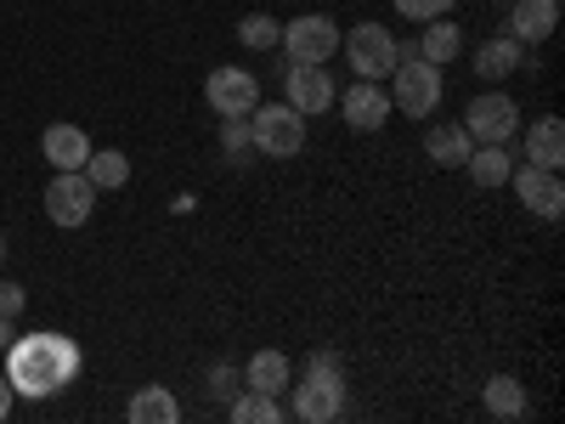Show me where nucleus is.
Instances as JSON below:
<instances>
[{
  "label": "nucleus",
  "instance_id": "obj_1",
  "mask_svg": "<svg viewBox=\"0 0 565 424\" xmlns=\"http://www.w3.org/2000/svg\"><path fill=\"white\" fill-rule=\"evenodd\" d=\"M79 368H85V357H79V346L68 340V335H52V328H40V335H18L12 346H7V380H12V391L18 396H29V402H52V396H63L74 380H79Z\"/></svg>",
  "mask_w": 565,
  "mask_h": 424
},
{
  "label": "nucleus",
  "instance_id": "obj_2",
  "mask_svg": "<svg viewBox=\"0 0 565 424\" xmlns=\"http://www.w3.org/2000/svg\"><path fill=\"white\" fill-rule=\"evenodd\" d=\"M396 97H391V108H402L407 119H430L436 108H441V91H447V80H441V68L436 63H424L418 57V45H396Z\"/></svg>",
  "mask_w": 565,
  "mask_h": 424
},
{
  "label": "nucleus",
  "instance_id": "obj_3",
  "mask_svg": "<svg viewBox=\"0 0 565 424\" xmlns=\"http://www.w3.org/2000/svg\"><path fill=\"white\" fill-rule=\"evenodd\" d=\"M249 136H255V153H266V159H300L306 153V114L289 103H260L249 114Z\"/></svg>",
  "mask_w": 565,
  "mask_h": 424
},
{
  "label": "nucleus",
  "instance_id": "obj_4",
  "mask_svg": "<svg viewBox=\"0 0 565 424\" xmlns=\"http://www.w3.org/2000/svg\"><path fill=\"white\" fill-rule=\"evenodd\" d=\"M277 45H282V57H289V63H334L340 57V23L328 18V12L289 18Z\"/></svg>",
  "mask_w": 565,
  "mask_h": 424
},
{
  "label": "nucleus",
  "instance_id": "obj_5",
  "mask_svg": "<svg viewBox=\"0 0 565 424\" xmlns=\"http://www.w3.org/2000/svg\"><path fill=\"white\" fill-rule=\"evenodd\" d=\"M340 52L351 57L356 80H391L396 74V34L385 23H356L351 34H340Z\"/></svg>",
  "mask_w": 565,
  "mask_h": 424
},
{
  "label": "nucleus",
  "instance_id": "obj_6",
  "mask_svg": "<svg viewBox=\"0 0 565 424\" xmlns=\"http://www.w3.org/2000/svg\"><path fill=\"white\" fill-rule=\"evenodd\" d=\"M97 187L85 181V170H57L52 181H45V221L52 226H85L90 215H97Z\"/></svg>",
  "mask_w": 565,
  "mask_h": 424
},
{
  "label": "nucleus",
  "instance_id": "obj_7",
  "mask_svg": "<svg viewBox=\"0 0 565 424\" xmlns=\"http://www.w3.org/2000/svg\"><path fill=\"white\" fill-rule=\"evenodd\" d=\"M334 97H340V85H334V74H328V63H289L282 68V103L300 108L306 119L328 114Z\"/></svg>",
  "mask_w": 565,
  "mask_h": 424
},
{
  "label": "nucleus",
  "instance_id": "obj_8",
  "mask_svg": "<svg viewBox=\"0 0 565 424\" xmlns=\"http://www.w3.org/2000/svg\"><path fill=\"white\" fill-rule=\"evenodd\" d=\"M458 125L476 141H514V130H521V103H514L509 91H481V97L463 108Z\"/></svg>",
  "mask_w": 565,
  "mask_h": 424
},
{
  "label": "nucleus",
  "instance_id": "obj_9",
  "mask_svg": "<svg viewBox=\"0 0 565 424\" xmlns=\"http://www.w3.org/2000/svg\"><path fill=\"white\" fill-rule=\"evenodd\" d=\"M509 187H514V199H521L537 221H559L565 215V187H559V170H543V165H514L509 170Z\"/></svg>",
  "mask_w": 565,
  "mask_h": 424
},
{
  "label": "nucleus",
  "instance_id": "obj_10",
  "mask_svg": "<svg viewBox=\"0 0 565 424\" xmlns=\"http://www.w3.org/2000/svg\"><path fill=\"white\" fill-rule=\"evenodd\" d=\"M204 103L215 108V119H232V114H255L260 108V80L249 68H215L204 80Z\"/></svg>",
  "mask_w": 565,
  "mask_h": 424
},
{
  "label": "nucleus",
  "instance_id": "obj_11",
  "mask_svg": "<svg viewBox=\"0 0 565 424\" xmlns=\"http://www.w3.org/2000/svg\"><path fill=\"white\" fill-rule=\"evenodd\" d=\"M345 413V380L340 373H306L295 385V418L300 424H334Z\"/></svg>",
  "mask_w": 565,
  "mask_h": 424
},
{
  "label": "nucleus",
  "instance_id": "obj_12",
  "mask_svg": "<svg viewBox=\"0 0 565 424\" xmlns=\"http://www.w3.org/2000/svg\"><path fill=\"white\" fill-rule=\"evenodd\" d=\"M334 108H340V119H345L351 130H362V136L385 130V119L396 114V108H391V91H385L380 80H356L345 97H334Z\"/></svg>",
  "mask_w": 565,
  "mask_h": 424
},
{
  "label": "nucleus",
  "instance_id": "obj_13",
  "mask_svg": "<svg viewBox=\"0 0 565 424\" xmlns=\"http://www.w3.org/2000/svg\"><path fill=\"white\" fill-rule=\"evenodd\" d=\"M559 29V0H509V23L503 34L521 45H543Z\"/></svg>",
  "mask_w": 565,
  "mask_h": 424
},
{
  "label": "nucleus",
  "instance_id": "obj_14",
  "mask_svg": "<svg viewBox=\"0 0 565 424\" xmlns=\"http://www.w3.org/2000/svg\"><path fill=\"white\" fill-rule=\"evenodd\" d=\"M40 153H45V165H52V170H85V159H90V136H85L79 125L57 119V125H45Z\"/></svg>",
  "mask_w": 565,
  "mask_h": 424
},
{
  "label": "nucleus",
  "instance_id": "obj_15",
  "mask_svg": "<svg viewBox=\"0 0 565 424\" xmlns=\"http://www.w3.org/2000/svg\"><path fill=\"white\" fill-rule=\"evenodd\" d=\"M476 80H487V85H498V80H509L514 68H526V45L521 40H509V34H492V40H481V52H476Z\"/></svg>",
  "mask_w": 565,
  "mask_h": 424
},
{
  "label": "nucleus",
  "instance_id": "obj_16",
  "mask_svg": "<svg viewBox=\"0 0 565 424\" xmlns=\"http://www.w3.org/2000/svg\"><path fill=\"white\" fill-rule=\"evenodd\" d=\"M521 159L526 165H543V170H559L565 165V125L554 114L532 119V130L521 136Z\"/></svg>",
  "mask_w": 565,
  "mask_h": 424
},
{
  "label": "nucleus",
  "instance_id": "obj_17",
  "mask_svg": "<svg viewBox=\"0 0 565 424\" xmlns=\"http://www.w3.org/2000/svg\"><path fill=\"white\" fill-rule=\"evenodd\" d=\"M463 170H469V181L476 187H509V170H514V153H509V141H476L469 148V159H463Z\"/></svg>",
  "mask_w": 565,
  "mask_h": 424
},
{
  "label": "nucleus",
  "instance_id": "obj_18",
  "mask_svg": "<svg viewBox=\"0 0 565 424\" xmlns=\"http://www.w3.org/2000/svg\"><path fill=\"white\" fill-rule=\"evenodd\" d=\"M244 385L249 391H266V396H282V391L295 385V362L282 357V351H255L244 362Z\"/></svg>",
  "mask_w": 565,
  "mask_h": 424
},
{
  "label": "nucleus",
  "instance_id": "obj_19",
  "mask_svg": "<svg viewBox=\"0 0 565 424\" xmlns=\"http://www.w3.org/2000/svg\"><path fill=\"white\" fill-rule=\"evenodd\" d=\"M469 148H476V136H469L463 125H430L424 130V153H430L441 170H463Z\"/></svg>",
  "mask_w": 565,
  "mask_h": 424
},
{
  "label": "nucleus",
  "instance_id": "obj_20",
  "mask_svg": "<svg viewBox=\"0 0 565 424\" xmlns=\"http://www.w3.org/2000/svg\"><path fill=\"white\" fill-rule=\"evenodd\" d=\"M458 52H463V29L452 18H430V23H424V34H418V57L424 63L447 68V63H458Z\"/></svg>",
  "mask_w": 565,
  "mask_h": 424
},
{
  "label": "nucleus",
  "instance_id": "obj_21",
  "mask_svg": "<svg viewBox=\"0 0 565 424\" xmlns=\"http://www.w3.org/2000/svg\"><path fill=\"white\" fill-rule=\"evenodd\" d=\"M125 418H130V424H175V418H181V402H175L164 385H141V391L130 396Z\"/></svg>",
  "mask_w": 565,
  "mask_h": 424
},
{
  "label": "nucleus",
  "instance_id": "obj_22",
  "mask_svg": "<svg viewBox=\"0 0 565 424\" xmlns=\"http://www.w3.org/2000/svg\"><path fill=\"white\" fill-rule=\"evenodd\" d=\"M85 181L97 187V193H119V187L130 181V159H125V148H90V159H85Z\"/></svg>",
  "mask_w": 565,
  "mask_h": 424
},
{
  "label": "nucleus",
  "instance_id": "obj_23",
  "mask_svg": "<svg viewBox=\"0 0 565 424\" xmlns=\"http://www.w3.org/2000/svg\"><path fill=\"white\" fill-rule=\"evenodd\" d=\"M481 402H487L492 418H521V413H526V385L514 380V373H492L487 391H481Z\"/></svg>",
  "mask_w": 565,
  "mask_h": 424
},
{
  "label": "nucleus",
  "instance_id": "obj_24",
  "mask_svg": "<svg viewBox=\"0 0 565 424\" xmlns=\"http://www.w3.org/2000/svg\"><path fill=\"white\" fill-rule=\"evenodd\" d=\"M226 413H232V424H282V402L266 391H238L226 402Z\"/></svg>",
  "mask_w": 565,
  "mask_h": 424
},
{
  "label": "nucleus",
  "instance_id": "obj_25",
  "mask_svg": "<svg viewBox=\"0 0 565 424\" xmlns=\"http://www.w3.org/2000/svg\"><path fill=\"white\" fill-rule=\"evenodd\" d=\"M277 40H282V23L277 18H266V12L238 18V45H244V52H271Z\"/></svg>",
  "mask_w": 565,
  "mask_h": 424
},
{
  "label": "nucleus",
  "instance_id": "obj_26",
  "mask_svg": "<svg viewBox=\"0 0 565 424\" xmlns=\"http://www.w3.org/2000/svg\"><path fill=\"white\" fill-rule=\"evenodd\" d=\"M221 148H226V159H249V153H255L249 114H232V119H221Z\"/></svg>",
  "mask_w": 565,
  "mask_h": 424
},
{
  "label": "nucleus",
  "instance_id": "obj_27",
  "mask_svg": "<svg viewBox=\"0 0 565 424\" xmlns=\"http://www.w3.org/2000/svg\"><path fill=\"white\" fill-rule=\"evenodd\" d=\"M204 385H210V396H215V402H232V396H238V385H244V368H226V362H215Z\"/></svg>",
  "mask_w": 565,
  "mask_h": 424
},
{
  "label": "nucleus",
  "instance_id": "obj_28",
  "mask_svg": "<svg viewBox=\"0 0 565 424\" xmlns=\"http://www.w3.org/2000/svg\"><path fill=\"white\" fill-rule=\"evenodd\" d=\"M458 0H396V12L413 18V23H430V18H447Z\"/></svg>",
  "mask_w": 565,
  "mask_h": 424
},
{
  "label": "nucleus",
  "instance_id": "obj_29",
  "mask_svg": "<svg viewBox=\"0 0 565 424\" xmlns=\"http://www.w3.org/2000/svg\"><path fill=\"white\" fill-rule=\"evenodd\" d=\"M23 306H29V289L23 283H12V277H0V317H23Z\"/></svg>",
  "mask_w": 565,
  "mask_h": 424
},
{
  "label": "nucleus",
  "instance_id": "obj_30",
  "mask_svg": "<svg viewBox=\"0 0 565 424\" xmlns=\"http://www.w3.org/2000/svg\"><path fill=\"white\" fill-rule=\"evenodd\" d=\"M306 373H340V357L334 351H311L306 357Z\"/></svg>",
  "mask_w": 565,
  "mask_h": 424
},
{
  "label": "nucleus",
  "instance_id": "obj_31",
  "mask_svg": "<svg viewBox=\"0 0 565 424\" xmlns=\"http://www.w3.org/2000/svg\"><path fill=\"white\" fill-rule=\"evenodd\" d=\"M12 402H18V391H12V380H7V373H0V418L12 413Z\"/></svg>",
  "mask_w": 565,
  "mask_h": 424
},
{
  "label": "nucleus",
  "instance_id": "obj_32",
  "mask_svg": "<svg viewBox=\"0 0 565 424\" xmlns=\"http://www.w3.org/2000/svg\"><path fill=\"white\" fill-rule=\"evenodd\" d=\"M12 340H18V328H12V317H0V351H7Z\"/></svg>",
  "mask_w": 565,
  "mask_h": 424
},
{
  "label": "nucleus",
  "instance_id": "obj_33",
  "mask_svg": "<svg viewBox=\"0 0 565 424\" xmlns=\"http://www.w3.org/2000/svg\"><path fill=\"white\" fill-rule=\"evenodd\" d=\"M0 261H7V232H0Z\"/></svg>",
  "mask_w": 565,
  "mask_h": 424
},
{
  "label": "nucleus",
  "instance_id": "obj_34",
  "mask_svg": "<svg viewBox=\"0 0 565 424\" xmlns=\"http://www.w3.org/2000/svg\"><path fill=\"white\" fill-rule=\"evenodd\" d=\"M498 7H509V0H498Z\"/></svg>",
  "mask_w": 565,
  "mask_h": 424
}]
</instances>
